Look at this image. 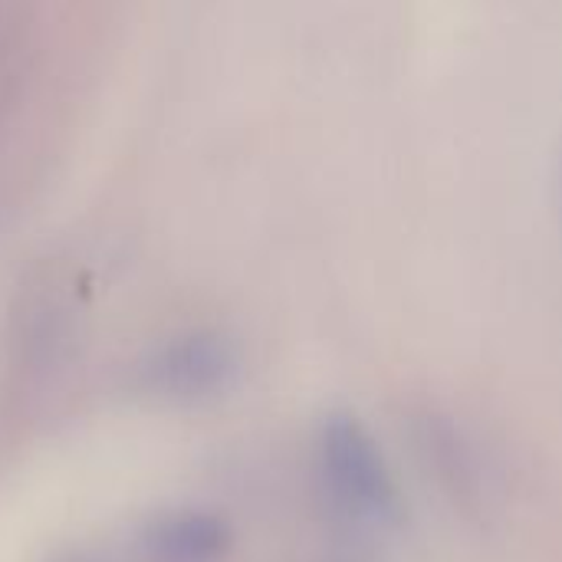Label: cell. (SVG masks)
<instances>
[{
    "instance_id": "cell-1",
    "label": "cell",
    "mask_w": 562,
    "mask_h": 562,
    "mask_svg": "<svg viewBox=\"0 0 562 562\" xmlns=\"http://www.w3.org/2000/svg\"><path fill=\"white\" fill-rule=\"evenodd\" d=\"M234 346L217 333H194L165 346L145 372V382L175 402L207 398L234 379Z\"/></svg>"
},
{
    "instance_id": "cell-2",
    "label": "cell",
    "mask_w": 562,
    "mask_h": 562,
    "mask_svg": "<svg viewBox=\"0 0 562 562\" xmlns=\"http://www.w3.org/2000/svg\"><path fill=\"white\" fill-rule=\"evenodd\" d=\"M227 543V527L214 514H171L148 527L145 547L161 562H207Z\"/></svg>"
},
{
    "instance_id": "cell-3",
    "label": "cell",
    "mask_w": 562,
    "mask_h": 562,
    "mask_svg": "<svg viewBox=\"0 0 562 562\" xmlns=\"http://www.w3.org/2000/svg\"><path fill=\"white\" fill-rule=\"evenodd\" d=\"M72 562H79V560H72Z\"/></svg>"
}]
</instances>
